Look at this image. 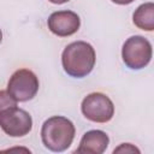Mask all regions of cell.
I'll return each instance as SVG.
<instances>
[{
    "label": "cell",
    "instance_id": "obj_13",
    "mask_svg": "<svg viewBox=\"0 0 154 154\" xmlns=\"http://www.w3.org/2000/svg\"><path fill=\"white\" fill-rule=\"evenodd\" d=\"M1 41H2V31L0 29V43H1Z\"/></svg>",
    "mask_w": 154,
    "mask_h": 154
},
{
    "label": "cell",
    "instance_id": "obj_3",
    "mask_svg": "<svg viewBox=\"0 0 154 154\" xmlns=\"http://www.w3.org/2000/svg\"><path fill=\"white\" fill-rule=\"evenodd\" d=\"M150 42L140 35L129 37L122 48V58L124 64L131 70H141L146 67L152 59Z\"/></svg>",
    "mask_w": 154,
    "mask_h": 154
},
{
    "label": "cell",
    "instance_id": "obj_8",
    "mask_svg": "<svg viewBox=\"0 0 154 154\" xmlns=\"http://www.w3.org/2000/svg\"><path fill=\"white\" fill-rule=\"evenodd\" d=\"M108 143H109V138L106 132L101 130H90L87 131L81 138L76 153L102 154L107 149Z\"/></svg>",
    "mask_w": 154,
    "mask_h": 154
},
{
    "label": "cell",
    "instance_id": "obj_1",
    "mask_svg": "<svg viewBox=\"0 0 154 154\" xmlns=\"http://www.w3.org/2000/svg\"><path fill=\"white\" fill-rule=\"evenodd\" d=\"M96 55L93 46L85 41H75L67 45L61 54L64 71L71 77L82 78L89 75L95 65Z\"/></svg>",
    "mask_w": 154,
    "mask_h": 154
},
{
    "label": "cell",
    "instance_id": "obj_7",
    "mask_svg": "<svg viewBox=\"0 0 154 154\" xmlns=\"http://www.w3.org/2000/svg\"><path fill=\"white\" fill-rule=\"evenodd\" d=\"M48 29L59 37H67L78 31L81 26V19L73 11H57L53 12L48 20Z\"/></svg>",
    "mask_w": 154,
    "mask_h": 154
},
{
    "label": "cell",
    "instance_id": "obj_4",
    "mask_svg": "<svg viewBox=\"0 0 154 154\" xmlns=\"http://www.w3.org/2000/svg\"><path fill=\"white\" fill-rule=\"evenodd\" d=\"M38 78L31 70L19 69L10 77L7 91L17 102H25L34 99L38 91Z\"/></svg>",
    "mask_w": 154,
    "mask_h": 154
},
{
    "label": "cell",
    "instance_id": "obj_10",
    "mask_svg": "<svg viewBox=\"0 0 154 154\" xmlns=\"http://www.w3.org/2000/svg\"><path fill=\"white\" fill-rule=\"evenodd\" d=\"M17 106V101L7 90H0V111Z\"/></svg>",
    "mask_w": 154,
    "mask_h": 154
},
{
    "label": "cell",
    "instance_id": "obj_11",
    "mask_svg": "<svg viewBox=\"0 0 154 154\" xmlns=\"http://www.w3.org/2000/svg\"><path fill=\"white\" fill-rule=\"evenodd\" d=\"M111 1L114 4H118V5H129V4L134 2L135 0H111Z\"/></svg>",
    "mask_w": 154,
    "mask_h": 154
},
{
    "label": "cell",
    "instance_id": "obj_6",
    "mask_svg": "<svg viewBox=\"0 0 154 154\" xmlns=\"http://www.w3.org/2000/svg\"><path fill=\"white\" fill-rule=\"evenodd\" d=\"M0 128L11 137H23L32 129L31 116L17 106L0 111Z\"/></svg>",
    "mask_w": 154,
    "mask_h": 154
},
{
    "label": "cell",
    "instance_id": "obj_9",
    "mask_svg": "<svg viewBox=\"0 0 154 154\" xmlns=\"http://www.w3.org/2000/svg\"><path fill=\"white\" fill-rule=\"evenodd\" d=\"M134 24L146 31L154 30V4L146 2L140 5L132 14Z\"/></svg>",
    "mask_w": 154,
    "mask_h": 154
},
{
    "label": "cell",
    "instance_id": "obj_2",
    "mask_svg": "<svg viewBox=\"0 0 154 154\" xmlns=\"http://www.w3.org/2000/svg\"><path fill=\"white\" fill-rule=\"evenodd\" d=\"M76 129L73 123L63 116L48 118L41 129V138L45 147L52 152L60 153L66 150L75 138Z\"/></svg>",
    "mask_w": 154,
    "mask_h": 154
},
{
    "label": "cell",
    "instance_id": "obj_12",
    "mask_svg": "<svg viewBox=\"0 0 154 154\" xmlns=\"http://www.w3.org/2000/svg\"><path fill=\"white\" fill-rule=\"evenodd\" d=\"M48 1L52 2V4H55V5H61V4H65L70 0H48Z\"/></svg>",
    "mask_w": 154,
    "mask_h": 154
},
{
    "label": "cell",
    "instance_id": "obj_5",
    "mask_svg": "<svg viewBox=\"0 0 154 154\" xmlns=\"http://www.w3.org/2000/svg\"><path fill=\"white\" fill-rule=\"evenodd\" d=\"M83 116L95 123H107L114 116V105L112 100L102 93H91L87 95L82 103Z\"/></svg>",
    "mask_w": 154,
    "mask_h": 154
}]
</instances>
